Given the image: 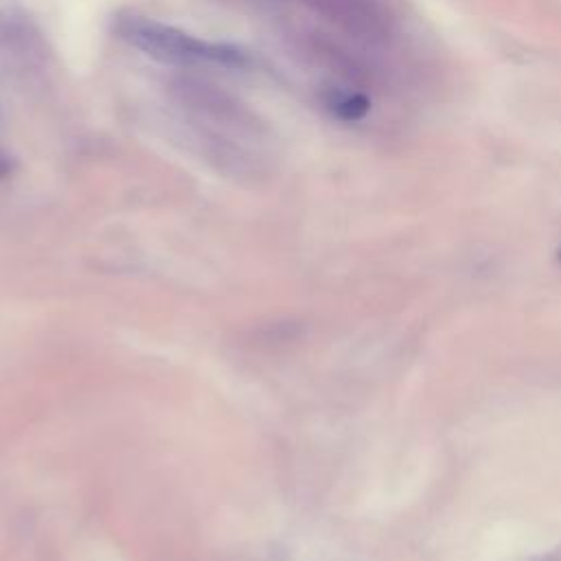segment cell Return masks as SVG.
<instances>
[{"label":"cell","mask_w":561,"mask_h":561,"mask_svg":"<svg viewBox=\"0 0 561 561\" xmlns=\"http://www.w3.org/2000/svg\"><path fill=\"white\" fill-rule=\"evenodd\" d=\"M331 107H333V112H335L340 118H344V121H357V118H362V116L368 112L370 103H368V99H366L364 94H359V92H337V94L331 99Z\"/></svg>","instance_id":"7a4b0ae2"},{"label":"cell","mask_w":561,"mask_h":561,"mask_svg":"<svg viewBox=\"0 0 561 561\" xmlns=\"http://www.w3.org/2000/svg\"><path fill=\"white\" fill-rule=\"evenodd\" d=\"M7 169H9V162H7L4 153L0 151V175H4V173H7Z\"/></svg>","instance_id":"3957f363"},{"label":"cell","mask_w":561,"mask_h":561,"mask_svg":"<svg viewBox=\"0 0 561 561\" xmlns=\"http://www.w3.org/2000/svg\"><path fill=\"white\" fill-rule=\"evenodd\" d=\"M123 33L136 48H140L153 59L169 64L221 61L239 66L243 61V55L232 46L202 42L184 31H178L153 20H129Z\"/></svg>","instance_id":"6da1fadb"}]
</instances>
